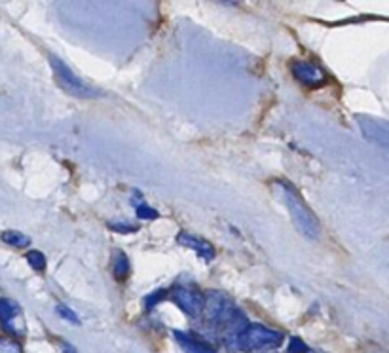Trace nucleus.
<instances>
[{
  "label": "nucleus",
  "instance_id": "1",
  "mask_svg": "<svg viewBox=\"0 0 389 353\" xmlns=\"http://www.w3.org/2000/svg\"><path fill=\"white\" fill-rule=\"evenodd\" d=\"M205 317L209 323H213L220 333L226 336V342L232 344L234 338L238 336L245 327H247V319L245 315L239 312V307L222 293H211L205 296Z\"/></svg>",
  "mask_w": 389,
  "mask_h": 353
},
{
  "label": "nucleus",
  "instance_id": "2",
  "mask_svg": "<svg viewBox=\"0 0 389 353\" xmlns=\"http://www.w3.org/2000/svg\"><path fill=\"white\" fill-rule=\"evenodd\" d=\"M283 194V202L290 213L292 223L298 228L300 234H304L308 240H317L319 237V221L313 215V211L308 207V203L304 202L302 196L297 190L292 188L289 183H277Z\"/></svg>",
  "mask_w": 389,
  "mask_h": 353
},
{
  "label": "nucleus",
  "instance_id": "3",
  "mask_svg": "<svg viewBox=\"0 0 389 353\" xmlns=\"http://www.w3.org/2000/svg\"><path fill=\"white\" fill-rule=\"evenodd\" d=\"M283 334L274 328L262 327V325H247L241 333L234 338L230 346L238 352H264V349H276L283 344Z\"/></svg>",
  "mask_w": 389,
  "mask_h": 353
},
{
  "label": "nucleus",
  "instance_id": "4",
  "mask_svg": "<svg viewBox=\"0 0 389 353\" xmlns=\"http://www.w3.org/2000/svg\"><path fill=\"white\" fill-rule=\"evenodd\" d=\"M50 65H52L57 84H59L66 93H71V95H74V97H82V99H93V97H99L101 95L99 90H95V88H92L90 84H86V82L80 78L76 72L71 71V69H69L59 57L50 55Z\"/></svg>",
  "mask_w": 389,
  "mask_h": 353
},
{
  "label": "nucleus",
  "instance_id": "5",
  "mask_svg": "<svg viewBox=\"0 0 389 353\" xmlns=\"http://www.w3.org/2000/svg\"><path fill=\"white\" fill-rule=\"evenodd\" d=\"M173 302L177 304L178 310H183L186 315L196 317L204 312L205 307V294L190 287H178L171 294Z\"/></svg>",
  "mask_w": 389,
  "mask_h": 353
},
{
  "label": "nucleus",
  "instance_id": "6",
  "mask_svg": "<svg viewBox=\"0 0 389 353\" xmlns=\"http://www.w3.org/2000/svg\"><path fill=\"white\" fill-rule=\"evenodd\" d=\"M290 71L300 84L308 85V88H321L327 84V72L311 61H295Z\"/></svg>",
  "mask_w": 389,
  "mask_h": 353
},
{
  "label": "nucleus",
  "instance_id": "7",
  "mask_svg": "<svg viewBox=\"0 0 389 353\" xmlns=\"http://www.w3.org/2000/svg\"><path fill=\"white\" fill-rule=\"evenodd\" d=\"M20 317L21 310L10 298H0V321H2V327L6 328L8 333H20Z\"/></svg>",
  "mask_w": 389,
  "mask_h": 353
},
{
  "label": "nucleus",
  "instance_id": "8",
  "mask_svg": "<svg viewBox=\"0 0 389 353\" xmlns=\"http://www.w3.org/2000/svg\"><path fill=\"white\" fill-rule=\"evenodd\" d=\"M177 242L181 243V245H185V247L194 249V251H196L205 262H209L215 258V249H213L211 243L205 242V240H201V237H198V235H192L188 234V232H183V234H178Z\"/></svg>",
  "mask_w": 389,
  "mask_h": 353
},
{
  "label": "nucleus",
  "instance_id": "9",
  "mask_svg": "<svg viewBox=\"0 0 389 353\" xmlns=\"http://www.w3.org/2000/svg\"><path fill=\"white\" fill-rule=\"evenodd\" d=\"M173 336H175V340H177V344L185 353H217L209 342L199 340L198 336L181 333V331H175Z\"/></svg>",
  "mask_w": 389,
  "mask_h": 353
},
{
  "label": "nucleus",
  "instance_id": "10",
  "mask_svg": "<svg viewBox=\"0 0 389 353\" xmlns=\"http://www.w3.org/2000/svg\"><path fill=\"white\" fill-rule=\"evenodd\" d=\"M129 261H127V256L118 251L116 255H114V277L118 279V282H124L127 275H129Z\"/></svg>",
  "mask_w": 389,
  "mask_h": 353
},
{
  "label": "nucleus",
  "instance_id": "11",
  "mask_svg": "<svg viewBox=\"0 0 389 353\" xmlns=\"http://www.w3.org/2000/svg\"><path fill=\"white\" fill-rule=\"evenodd\" d=\"M2 242L8 243V245H12V247H27L29 243H31V240L27 237L25 234H21V232H15V230H8V232H4L2 234Z\"/></svg>",
  "mask_w": 389,
  "mask_h": 353
},
{
  "label": "nucleus",
  "instance_id": "12",
  "mask_svg": "<svg viewBox=\"0 0 389 353\" xmlns=\"http://www.w3.org/2000/svg\"><path fill=\"white\" fill-rule=\"evenodd\" d=\"M27 262H29L36 272H44V270H46V256L42 255L40 251H29V253H27Z\"/></svg>",
  "mask_w": 389,
  "mask_h": 353
},
{
  "label": "nucleus",
  "instance_id": "13",
  "mask_svg": "<svg viewBox=\"0 0 389 353\" xmlns=\"http://www.w3.org/2000/svg\"><path fill=\"white\" fill-rule=\"evenodd\" d=\"M135 211H137L139 219H145V221H154V219H158V211L148 207L146 203H139L137 207H135Z\"/></svg>",
  "mask_w": 389,
  "mask_h": 353
},
{
  "label": "nucleus",
  "instance_id": "14",
  "mask_svg": "<svg viewBox=\"0 0 389 353\" xmlns=\"http://www.w3.org/2000/svg\"><path fill=\"white\" fill-rule=\"evenodd\" d=\"M0 353H23V349L13 338H2L0 340Z\"/></svg>",
  "mask_w": 389,
  "mask_h": 353
},
{
  "label": "nucleus",
  "instance_id": "15",
  "mask_svg": "<svg viewBox=\"0 0 389 353\" xmlns=\"http://www.w3.org/2000/svg\"><path fill=\"white\" fill-rule=\"evenodd\" d=\"M57 314L63 317V319H66L69 323H73V325H80V317L76 314H74L71 307H66L65 304H57Z\"/></svg>",
  "mask_w": 389,
  "mask_h": 353
},
{
  "label": "nucleus",
  "instance_id": "16",
  "mask_svg": "<svg viewBox=\"0 0 389 353\" xmlns=\"http://www.w3.org/2000/svg\"><path fill=\"white\" fill-rule=\"evenodd\" d=\"M164 296H165L164 289H160V291H156L154 294H150V296L146 298V307H148V310H150V307H154L160 300H162V298H164Z\"/></svg>",
  "mask_w": 389,
  "mask_h": 353
},
{
  "label": "nucleus",
  "instance_id": "17",
  "mask_svg": "<svg viewBox=\"0 0 389 353\" xmlns=\"http://www.w3.org/2000/svg\"><path fill=\"white\" fill-rule=\"evenodd\" d=\"M308 349H306V346H304L302 342L298 340V338H292L289 344V349H287V353H306Z\"/></svg>",
  "mask_w": 389,
  "mask_h": 353
},
{
  "label": "nucleus",
  "instance_id": "18",
  "mask_svg": "<svg viewBox=\"0 0 389 353\" xmlns=\"http://www.w3.org/2000/svg\"><path fill=\"white\" fill-rule=\"evenodd\" d=\"M114 232H137V226H129V224H111Z\"/></svg>",
  "mask_w": 389,
  "mask_h": 353
},
{
  "label": "nucleus",
  "instance_id": "19",
  "mask_svg": "<svg viewBox=\"0 0 389 353\" xmlns=\"http://www.w3.org/2000/svg\"><path fill=\"white\" fill-rule=\"evenodd\" d=\"M59 344H61V349H63V353H78V352H76V349H74L73 346H71V344H69V342L61 340Z\"/></svg>",
  "mask_w": 389,
  "mask_h": 353
},
{
  "label": "nucleus",
  "instance_id": "20",
  "mask_svg": "<svg viewBox=\"0 0 389 353\" xmlns=\"http://www.w3.org/2000/svg\"><path fill=\"white\" fill-rule=\"evenodd\" d=\"M255 353H277L276 349H264V352H255Z\"/></svg>",
  "mask_w": 389,
  "mask_h": 353
},
{
  "label": "nucleus",
  "instance_id": "21",
  "mask_svg": "<svg viewBox=\"0 0 389 353\" xmlns=\"http://www.w3.org/2000/svg\"><path fill=\"white\" fill-rule=\"evenodd\" d=\"M306 353H325V352H313V349H308Z\"/></svg>",
  "mask_w": 389,
  "mask_h": 353
}]
</instances>
